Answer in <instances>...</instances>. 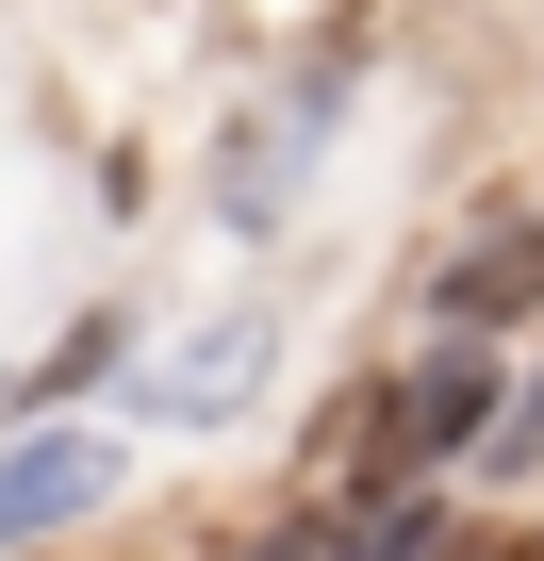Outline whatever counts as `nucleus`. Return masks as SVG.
Here are the masks:
<instances>
[{"mask_svg":"<svg viewBox=\"0 0 544 561\" xmlns=\"http://www.w3.org/2000/svg\"><path fill=\"white\" fill-rule=\"evenodd\" d=\"M231 380H264V331H215V347H182V364H165L149 397H165V413H215Z\"/></svg>","mask_w":544,"mask_h":561,"instance_id":"6","label":"nucleus"},{"mask_svg":"<svg viewBox=\"0 0 544 561\" xmlns=\"http://www.w3.org/2000/svg\"><path fill=\"white\" fill-rule=\"evenodd\" d=\"M413 545H429V495H347V512L281 528L264 561H413Z\"/></svg>","mask_w":544,"mask_h":561,"instance_id":"5","label":"nucleus"},{"mask_svg":"<svg viewBox=\"0 0 544 561\" xmlns=\"http://www.w3.org/2000/svg\"><path fill=\"white\" fill-rule=\"evenodd\" d=\"M495 430V380H478V331L462 347H429L413 380H380L363 413H347V495H413L445 446H478Z\"/></svg>","mask_w":544,"mask_h":561,"instance_id":"1","label":"nucleus"},{"mask_svg":"<svg viewBox=\"0 0 544 561\" xmlns=\"http://www.w3.org/2000/svg\"><path fill=\"white\" fill-rule=\"evenodd\" d=\"M528 298H544V231H478V248L429 280V314H445V331H495V314H528Z\"/></svg>","mask_w":544,"mask_h":561,"instance_id":"4","label":"nucleus"},{"mask_svg":"<svg viewBox=\"0 0 544 561\" xmlns=\"http://www.w3.org/2000/svg\"><path fill=\"white\" fill-rule=\"evenodd\" d=\"M116 495V430H34V446H0V545H34L67 512Z\"/></svg>","mask_w":544,"mask_h":561,"instance_id":"2","label":"nucleus"},{"mask_svg":"<svg viewBox=\"0 0 544 561\" xmlns=\"http://www.w3.org/2000/svg\"><path fill=\"white\" fill-rule=\"evenodd\" d=\"M478 446H495V462H544V380H528V397H495V430H478Z\"/></svg>","mask_w":544,"mask_h":561,"instance_id":"7","label":"nucleus"},{"mask_svg":"<svg viewBox=\"0 0 544 561\" xmlns=\"http://www.w3.org/2000/svg\"><path fill=\"white\" fill-rule=\"evenodd\" d=\"M528 561H544V545H528Z\"/></svg>","mask_w":544,"mask_h":561,"instance_id":"8","label":"nucleus"},{"mask_svg":"<svg viewBox=\"0 0 544 561\" xmlns=\"http://www.w3.org/2000/svg\"><path fill=\"white\" fill-rule=\"evenodd\" d=\"M314 133H331V67H314V83H298L281 116H264V133H231V231L298 198V165H314Z\"/></svg>","mask_w":544,"mask_h":561,"instance_id":"3","label":"nucleus"}]
</instances>
